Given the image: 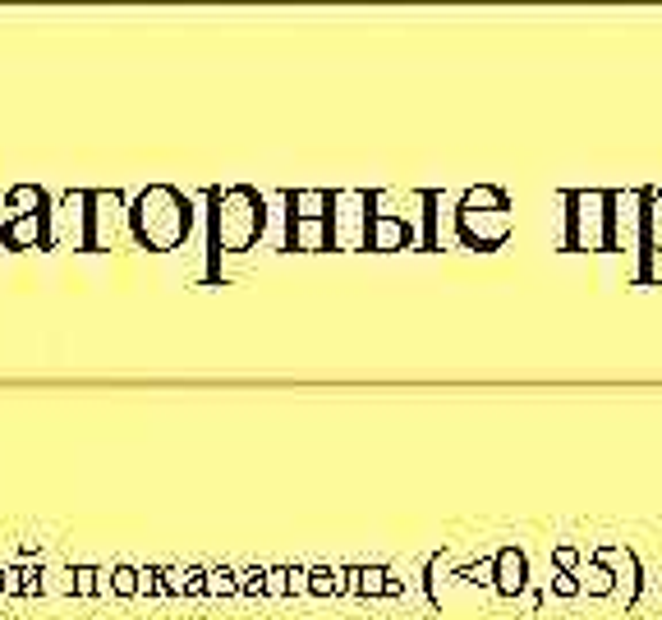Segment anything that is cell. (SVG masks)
<instances>
[{"label":"cell","instance_id":"18","mask_svg":"<svg viewBox=\"0 0 662 620\" xmlns=\"http://www.w3.org/2000/svg\"><path fill=\"white\" fill-rule=\"evenodd\" d=\"M102 593H115V598H138V565L115 561L111 570H102Z\"/></svg>","mask_w":662,"mask_h":620},{"label":"cell","instance_id":"4","mask_svg":"<svg viewBox=\"0 0 662 620\" xmlns=\"http://www.w3.org/2000/svg\"><path fill=\"white\" fill-rule=\"evenodd\" d=\"M377 216V193L368 189H336L331 198V235L336 248H368V230H373Z\"/></svg>","mask_w":662,"mask_h":620},{"label":"cell","instance_id":"3","mask_svg":"<svg viewBox=\"0 0 662 620\" xmlns=\"http://www.w3.org/2000/svg\"><path fill=\"white\" fill-rule=\"evenodd\" d=\"M571 253H607L612 248V193L575 189L566 193V239Z\"/></svg>","mask_w":662,"mask_h":620},{"label":"cell","instance_id":"8","mask_svg":"<svg viewBox=\"0 0 662 620\" xmlns=\"http://www.w3.org/2000/svg\"><path fill=\"white\" fill-rule=\"evenodd\" d=\"M589 561H598V565H607V570H612V579H617V598H626V607H635V602H640L644 570H640V556L630 552V547H617V542H598L594 552H589Z\"/></svg>","mask_w":662,"mask_h":620},{"label":"cell","instance_id":"25","mask_svg":"<svg viewBox=\"0 0 662 620\" xmlns=\"http://www.w3.org/2000/svg\"><path fill=\"white\" fill-rule=\"evenodd\" d=\"M138 598H166V588H161V565H138Z\"/></svg>","mask_w":662,"mask_h":620},{"label":"cell","instance_id":"19","mask_svg":"<svg viewBox=\"0 0 662 620\" xmlns=\"http://www.w3.org/2000/svg\"><path fill=\"white\" fill-rule=\"evenodd\" d=\"M460 207H474V212H492V207H511V198H506L502 184H474V189H465Z\"/></svg>","mask_w":662,"mask_h":620},{"label":"cell","instance_id":"2","mask_svg":"<svg viewBox=\"0 0 662 620\" xmlns=\"http://www.w3.org/2000/svg\"><path fill=\"white\" fill-rule=\"evenodd\" d=\"M194 230V203L175 184H148L129 203V235L148 253H175Z\"/></svg>","mask_w":662,"mask_h":620},{"label":"cell","instance_id":"10","mask_svg":"<svg viewBox=\"0 0 662 620\" xmlns=\"http://www.w3.org/2000/svg\"><path fill=\"white\" fill-rule=\"evenodd\" d=\"M419 230L405 221V216H396V212H377L373 216V230H368V248L373 253H396V248H414L419 244Z\"/></svg>","mask_w":662,"mask_h":620},{"label":"cell","instance_id":"17","mask_svg":"<svg viewBox=\"0 0 662 620\" xmlns=\"http://www.w3.org/2000/svg\"><path fill=\"white\" fill-rule=\"evenodd\" d=\"M5 207H10V216H42L46 212V189L42 184H14V189L5 193Z\"/></svg>","mask_w":662,"mask_h":620},{"label":"cell","instance_id":"6","mask_svg":"<svg viewBox=\"0 0 662 620\" xmlns=\"http://www.w3.org/2000/svg\"><path fill=\"white\" fill-rule=\"evenodd\" d=\"M612 248L640 258L644 267V189L612 193Z\"/></svg>","mask_w":662,"mask_h":620},{"label":"cell","instance_id":"13","mask_svg":"<svg viewBox=\"0 0 662 620\" xmlns=\"http://www.w3.org/2000/svg\"><path fill=\"white\" fill-rule=\"evenodd\" d=\"M331 198L336 193L327 189H290L286 193V207H290V221H327L331 216Z\"/></svg>","mask_w":662,"mask_h":620},{"label":"cell","instance_id":"20","mask_svg":"<svg viewBox=\"0 0 662 620\" xmlns=\"http://www.w3.org/2000/svg\"><path fill=\"white\" fill-rule=\"evenodd\" d=\"M69 593L74 598H97L102 593V570L97 565H74L69 570Z\"/></svg>","mask_w":662,"mask_h":620},{"label":"cell","instance_id":"34","mask_svg":"<svg viewBox=\"0 0 662 620\" xmlns=\"http://www.w3.org/2000/svg\"><path fill=\"white\" fill-rule=\"evenodd\" d=\"M5 570H10V565H0V598H5Z\"/></svg>","mask_w":662,"mask_h":620},{"label":"cell","instance_id":"23","mask_svg":"<svg viewBox=\"0 0 662 620\" xmlns=\"http://www.w3.org/2000/svg\"><path fill=\"white\" fill-rule=\"evenodd\" d=\"M460 579H465V584H479V588H492V584H497V556H483V561L465 565Z\"/></svg>","mask_w":662,"mask_h":620},{"label":"cell","instance_id":"26","mask_svg":"<svg viewBox=\"0 0 662 620\" xmlns=\"http://www.w3.org/2000/svg\"><path fill=\"white\" fill-rule=\"evenodd\" d=\"M552 565H557V570H566V575H575V570L584 565V552L575 547V542H557V547H552Z\"/></svg>","mask_w":662,"mask_h":620},{"label":"cell","instance_id":"12","mask_svg":"<svg viewBox=\"0 0 662 620\" xmlns=\"http://www.w3.org/2000/svg\"><path fill=\"white\" fill-rule=\"evenodd\" d=\"M653 258H662V184L644 189V276Z\"/></svg>","mask_w":662,"mask_h":620},{"label":"cell","instance_id":"11","mask_svg":"<svg viewBox=\"0 0 662 620\" xmlns=\"http://www.w3.org/2000/svg\"><path fill=\"white\" fill-rule=\"evenodd\" d=\"M492 588H497L502 598H520L529 588V561L520 547H502V552H497V584Z\"/></svg>","mask_w":662,"mask_h":620},{"label":"cell","instance_id":"21","mask_svg":"<svg viewBox=\"0 0 662 620\" xmlns=\"http://www.w3.org/2000/svg\"><path fill=\"white\" fill-rule=\"evenodd\" d=\"M235 593H240V570L212 565V570H207V598H235Z\"/></svg>","mask_w":662,"mask_h":620},{"label":"cell","instance_id":"16","mask_svg":"<svg viewBox=\"0 0 662 620\" xmlns=\"http://www.w3.org/2000/svg\"><path fill=\"white\" fill-rule=\"evenodd\" d=\"M309 593L313 598H345L350 584H345L341 565H309Z\"/></svg>","mask_w":662,"mask_h":620},{"label":"cell","instance_id":"30","mask_svg":"<svg viewBox=\"0 0 662 620\" xmlns=\"http://www.w3.org/2000/svg\"><path fill=\"white\" fill-rule=\"evenodd\" d=\"M161 588H166L171 598H184V570L180 565H161Z\"/></svg>","mask_w":662,"mask_h":620},{"label":"cell","instance_id":"32","mask_svg":"<svg viewBox=\"0 0 662 620\" xmlns=\"http://www.w3.org/2000/svg\"><path fill=\"white\" fill-rule=\"evenodd\" d=\"M290 598H313L309 593V565H290Z\"/></svg>","mask_w":662,"mask_h":620},{"label":"cell","instance_id":"1","mask_svg":"<svg viewBox=\"0 0 662 620\" xmlns=\"http://www.w3.org/2000/svg\"><path fill=\"white\" fill-rule=\"evenodd\" d=\"M207 230H212V258H240L267 230V198L253 184H226L207 193Z\"/></svg>","mask_w":662,"mask_h":620},{"label":"cell","instance_id":"29","mask_svg":"<svg viewBox=\"0 0 662 620\" xmlns=\"http://www.w3.org/2000/svg\"><path fill=\"white\" fill-rule=\"evenodd\" d=\"M5 598H28V565H10L5 570Z\"/></svg>","mask_w":662,"mask_h":620},{"label":"cell","instance_id":"9","mask_svg":"<svg viewBox=\"0 0 662 620\" xmlns=\"http://www.w3.org/2000/svg\"><path fill=\"white\" fill-rule=\"evenodd\" d=\"M56 230H51V212L42 216H5L0 226V244L10 253H23V248H56Z\"/></svg>","mask_w":662,"mask_h":620},{"label":"cell","instance_id":"5","mask_svg":"<svg viewBox=\"0 0 662 620\" xmlns=\"http://www.w3.org/2000/svg\"><path fill=\"white\" fill-rule=\"evenodd\" d=\"M515 230V207H492V212H474V207H456V235L465 248H502Z\"/></svg>","mask_w":662,"mask_h":620},{"label":"cell","instance_id":"7","mask_svg":"<svg viewBox=\"0 0 662 620\" xmlns=\"http://www.w3.org/2000/svg\"><path fill=\"white\" fill-rule=\"evenodd\" d=\"M129 230V203L120 189H97L88 198V253L92 248H111Z\"/></svg>","mask_w":662,"mask_h":620},{"label":"cell","instance_id":"27","mask_svg":"<svg viewBox=\"0 0 662 620\" xmlns=\"http://www.w3.org/2000/svg\"><path fill=\"white\" fill-rule=\"evenodd\" d=\"M267 598H290V565H267Z\"/></svg>","mask_w":662,"mask_h":620},{"label":"cell","instance_id":"22","mask_svg":"<svg viewBox=\"0 0 662 620\" xmlns=\"http://www.w3.org/2000/svg\"><path fill=\"white\" fill-rule=\"evenodd\" d=\"M387 584H391L387 565H364L359 570V598H387Z\"/></svg>","mask_w":662,"mask_h":620},{"label":"cell","instance_id":"33","mask_svg":"<svg viewBox=\"0 0 662 620\" xmlns=\"http://www.w3.org/2000/svg\"><path fill=\"white\" fill-rule=\"evenodd\" d=\"M552 593H557V598H575V593H580V579L566 575V570H552Z\"/></svg>","mask_w":662,"mask_h":620},{"label":"cell","instance_id":"24","mask_svg":"<svg viewBox=\"0 0 662 620\" xmlns=\"http://www.w3.org/2000/svg\"><path fill=\"white\" fill-rule=\"evenodd\" d=\"M240 593L244 598H267V565H249V570H240Z\"/></svg>","mask_w":662,"mask_h":620},{"label":"cell","instance_id":"31","mask_svg":"<svg viewBox=\"0 0 662 620\" xmlns=\"http://www.w3.org/2000/svg\"><path fill=\"white\" fill-rule=\"evenodd\" d=\"M442 575H446V561L433 556V561H428V598L433 602H442Z\"/></svg>","mask_w":662,"mask_h":620},{"label":"cell","instance_id":"15","mask_svg":"<svg viewBox=\"0 0 662 620\" xmlns=\"http://www.w3.org/2000/svg\"><path fill=\"white\" fill-rule=\"evenodd\" d=\"M575 579H580V593H589V598H617V579H612L607 565L584 561L580 570H575Z\"/></svg>","mask_w":662,"mask_h":620},{"label":"cell","instance_id":"28","mask_svg":"<svg viewBox=\"0 0 662 620\" xmlns=\"http://www.w3.org/2000/svg\"><path fill=\"white\" fill-rule=\"evenodd\" d=\"M207 593V565H184V598H203Z\"/></svg>","mask_w":662,"mask_h":620},{"label":"cell","instance_id":"14","mask_svg":"<svg viewBox=\"0 0 662 620\" xmlns=\"http://www.w3.org/2000/svg\"><path fill=\"white\" fill-rule=\"evenodd\" d=\"M286 244L295 253H322V248H336V235H331V221H290Z\"/></svg>","mask_w":662,"mask_h":620}]
</instances>
